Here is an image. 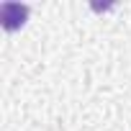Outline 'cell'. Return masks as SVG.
<instances>
[{
    "label": "cell",
    "mask_w": 131,
    "mask_h": 131,
    "mask_svg": "<svg viewBox=\"0 0 131 131\" xmlns=\"http://www.w3.org/2000/svg\"><path fill=\"white\" fill-rule=\"evenodd\" d=\"M28 18V5L23 3H3L0 5V23L5 31H16L26 23Z\"/></svg>",
    "instance_id": "cell-1"
}]
</instances>
